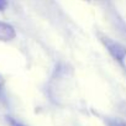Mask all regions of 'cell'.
<instances>
[{
    "mask_svg": "<svg viewBox=\"0 0 126 126\" xmlns=\"http://www.w3.org/2000/svg\"><path fill=\"white\" fill-rule=\"evenodd\" d=\"M6 5H8V0H0V11L5 10Z\"/></svg>",
    "mask_w": 126,
    "mask_h": 126,
    "instance_id": "3957f363",
    "label": "cell"
},
{
    "mask_svg": "<svg viewBox=\"0 0 126 126\" xmlns=\"http://www.w3.org/2000/svg\"><path fill=\"white\" fill-rule=\"evenodd\" d=\"M15 37L14 29L4 22H0V41H10Z\"/></svg>",
    "mask_w": 126,
    "mask_h": 126,
    "instance_id": "6da1fadb",
    "label": "cell"
},
{
    "mask_svg": "<svg viewBox=\"0 0 126 126\" xmlns=\"http://www.w3.org/2000/svg\"><path fill=\"white\" fill-rule=\"evenodd\" d=\"M121 126H126V125H121Z\"/></svg>",
    "mask_w": 126,
    "mask_h": 126,
    "instance_id": "277c9868",
    "label": "cell"
},
{
    "mask_svg": "<svg viewBox=\"0 0 126 126\" xmlns=\"http://www.w3.org/2000/svg\"><path fill=\"white\" fill-rule=\"evenodd\" d=\"M8 121H9V125L10 126H25V125H22L21 122H19L17 120H15L13 117H8Z\"/></svg>",
    "mask_w": 126,
    "mask_h": 126,
    "instance_id": "7a4b0ae2",
    "label": "cell"
}]
</instances>
